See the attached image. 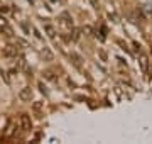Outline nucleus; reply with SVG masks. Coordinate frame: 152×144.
I'll use <instances>...</instances> for the list:
<instances>
[{"label": "nucleus", "mask_w": 152, "mask_h": 144, "mask_svg": "<svg viewBox=\"0 0 152 144\" xmlns=\"http://www.w3.org/2000/svg\"><path fill=\"white\" fill-rule=\"evenodd\" d=\"M140 66L144 71H147V68H149V58H147L144 53H140Z\"/></svg>", "instance_id": "f03ea898"}, {"label": "nucleus", "mask_w": 152, "mask_h": 144, "mask_svg": "<svg viewBox=\"0 0 152 144\" xmlns=\"http://www.w3.org/2000/svg\"><path fill=\"white\" fill-rule=\"evenodd\" d=\"M20 126H22V129H24V131H29V129H31V126H32V124H31L29 115H26V114H22V115H20Z\"/></svg>", "instance_id": "f257e3e1"}, {"label": "nucleus", "mask_w": 152, "mask_h": 144, "mask_svg": "<svg viewBox=\"0 0 152 144\" xmlns=\"http://www.w3.org/2000/svg\"><path fill=\"white\" fill-rule=\"evenodd\" d=\"M46 29H48V32H49V36H51V37H54V29L51 27V26H46Z\"/></svg>", "instance_id": "20e7f679"}, {"label": "nucleus", "mask_w": 152, "mask_h": 144, "mask_svg": "<svg viewBox=\"0 0 152 144\" xmlns=\"http://www.w3.org/2000/svg\"><path fill=\"white\" fill-rule=\"evenodd\" d=\"M31 97H32V92H31V88H26L20 92V98L22 100H31Z\"/></svg>", "instance_id": "7ed1b4c3"}]
</instances>
